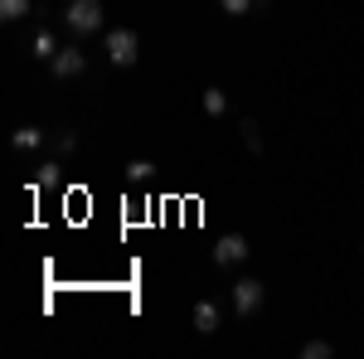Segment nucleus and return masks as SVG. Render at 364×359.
Listing matches in <instances>:
<instances>
[{
  "instance_id": "obj_1",
  "label": "nucleus",
  "mask_w": 364,
  "mask_h": 359,
  "mask_svg": "<svg viewBox=\"0 0 364 359\" xmlns=\"http://www.w3.org/2000/svg\"><path fill=\"white\" fill-rule=\"evenodd\" d=\"M102 0H68V10H63V20H68V29L73 34H97L102 29Z\"/></svg>"
},
{
  "instance_id": "obj_2",
  "label": "nucleus",
  "mask_w": 364,
  "mask_h": 359,
  "mask_svg": "<svg viewBox=\"0 0 364 359\" xmlns=\"http://www.w3.org/2000/svg\"><path fill=\"white\" fill-rule=\"evenodd\" d=\"M107 58H112L117 68H132V63L141 58L136 29H107Z\"/></svg>"
},
{
  "instance_id": "obj_3",
  "label": "nucleus",
  "mask_w": 364,
  "mask_h": 359,
  "mask_svg": "<svg viewBox=\"0 0 364 359\" xmlns=\"http://www.w3.org/2000/svg\"><path fill=\"white\" fill-rule=\"evenodd\" d=\"M267 301V286L257 282V277H243V282H233V311L238 316H257Z\"/></svg>"
},
{
  "instance_id": "obj_4",
  "label": "nucleus",
  "mask_w": 364,
  "mask_h": 359,
  "mask_svg": "<svg viewBox=\"0 0 364 359\" xmlns=\"http://www.w3.org/2000/svg\"><path fill=\"white\" fill-rule=\"evenodd\" d=\"M248 238H243V233H224V238H219V243H214V262H219V267H233V262H243V257H248Z\"/></svg>"
},
{
  "instance_id": "obj_5",
  "label": "nucleus",
  "mask_w": 364,
  "mask_h": 359,
  "mask_svg": "<svg viewBox=\"0 0 364 359\" xmlns=\"http://www.w3.org/2000/svg\"><path fill=\"white\" fill-rule=\"evenodd\" d=\"M49 68H54V78H78V73L87 68V54L68 44V49H58V54H54V63H49Z\"/></svg>"
},
{
  "instance_id": "obj_6",
  "label": "nucleus",
  "mask_w": 364,
  "mask_h": 359,
  "mask_svg": "<svg viewBox=\"0 0 364 359\" xmlns=\"http://www.w3.org/2000/svg\"><path fill=\"white\" fill-rule=\"evenodd\" d=\"M219 321H224V316H219V306H214V301H199L195 306V331L199 335H214V331H219Z\"/></svg>"
},
{
  "instance_id": "obj_7",
  "label": "nucleus",
  "mask_w": 364,
  "mask_h": 359,
  "mask_svg": "<svg viewBox=\"0 0 364 359\" xmlns=\"http://www.w3.org/2000/svg\"><path fill=\"white\" fill-rule=\"evenodd\" d=\"M54 54H58V39L49 34V29H39V34H34V58H44V63H54Z\"/></svg>"
},
{
  "instance_id": "obj_8",
  "label": "nucleus",
  "mask_w": 364,
  "mask_h": 359,
  "mask_svg": "<svg viewBox=\"0 0 364 359\" xmlns=\"http://www.w3.org/2000/svg\"><path fill=\"white\" fill-rule=\"evenodd\" d=\"M204 112H209V117H224L228 112V92L224 87H204Z\"/></svg>"
},
{
  "instance_id": "obj_9",
  "label": "nucleus",
  "mask_w": 364,
  "mask_h": 359,
  "mask_svg": "<svg viewBox=\"0 0 364 359\" xmlns=\"http://www.w3.org/2000/svg\"><path fill=\"white\" fill-rule=\"evenodd\" d=\"M10 141H15V151H34V146L44 141V132H39V127H20Z\"/></svg>"
},
{
  "instance_id": "obj_10",
  "label": "nucleus",
  "mask_w": 364,
  "mask_h": 359,
  "mask_svg": "<svg viewBox=\"0 0 364 359\" xmlns=\"http://www.w3.org/2000/svg\"><path fill=\"white\" fill-rule=\"evenodd\" d=\"M336 355V345H326V340H306L301 345V359H331Z\"/></svg>"
},
{
  "instance_id": "obj_11",
  "label": "nucleus",
  "mask_w": 364,
  "mask_h": 359,
  "mask_svg": "<svg viewBox=\"0 0 364 359\" xmlns=\"http://www.w3.org/2000/svg\"><path fill=\"white\" fill-rule=\"evenodd\" d=\"M29 0H0V20H25Z\"/></svg>"
},
{
  "instance_id": "obj_12",
  "label": "nucleus",
  "mask_w": 364,
  "mask_h": 359,
  "mask_svg": "<svg viewBox=\"0 0 364 359\" xmlns=\"http://www.w3.org/2000/svg\"><path fill=\"white\" fill-rule=\"evenodd\" d=\"M151 161H132V166H127V185H146V180H151Z\"/></svg>"
},
{
  "instance_id": "obj_13",
  "label": "nucleus",
  "mask_w": 364,
  "mask_h": 359,
  "mask_svg": "<svg viewBox=\"0 0 364 359\" xmlns=\"http://www.w3.org/2000/svg\"><path fill=\"white\" fill-rule=\"evenodd\" d=\"M252 5H257V0H219V10H224V15H233V20H243Z\"/></svg>"
},
{
  "instance_id": "obj_14",
  "label": "nucleus",
  "mask_w": 364,
  "mask_h": 359,
  "mask_svg": "<svg viewBox=\"0 0 364 359\" xmlns=\"http://www.w3.org/2000/svg\"><path fill=\"white\" fill-rule=\"evenodd\" d=\"M243 141H248L252 156H262V132H257V122H243Z\"/></svg>"
},
{
  "instance_id": "obj_15",
  "label": "nucleus",
  "mask_w": 364,
  "mask_h": 359,
  "mask_svg": "<svg viewBox=\"0 0 364 359\" xmlns=\"http://www.w3.org/2000/svg\"><path fill=\"white\" fill-rule=\"evenodd\" d=\"M49 185H58V166H44L39 175H34V185H29V190H49Z\"/></svg>"
},
{
  "instance_id": "obj_16",
  "label": "nucleus",
  "mask_w": 364,
  "mask_h": 359,
  "mask_svg": "<svg viewBox=\"0 0 364 359\" xmlns=\"http://www.w3.org/2000/svg\"><path fill=\"white\" fill-rule=\"evenodd\" d=\"M54 146H58V151H63V156H68V151H73V146H78V136H73V132H63V136H58Z\"/></svg>"
}]
</instances>
